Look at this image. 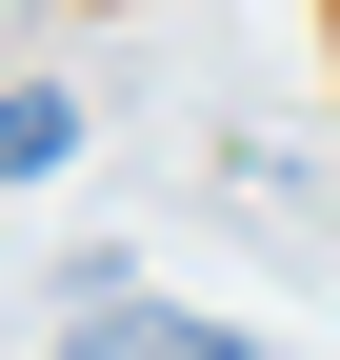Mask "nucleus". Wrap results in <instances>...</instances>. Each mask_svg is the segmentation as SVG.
<instances>
[{
    "mask_svg": "<svg viewBox=\"0 0 340 360\" xmlns=\"http://www.w3.org/2000/svg\"><path fill=\"white\" fill-rule=\"evenodd\" d=\"M60 141H80V101H60V80H20V101H0V180H40Z\"/></svg>",
    "mask_w": 340,
    "mask_h": 360,
    "instance_id": "2",
    "label": "nucleus"
},
{
    "mask_svg": "<svg viewBox=\"0 0 340 360\" xmlns=\"http://www.w3.org/2000/svg\"><path fill=\"white\" fill-rule=\"evenodd\" d=\"M80 360H261V340H240V321H181V300H80Z\"/></svg>",
    "mask_w": 340,
    "mask_h": 360,
    "instance_id": "1",
    "label": "nucleus"
}]
</instances>
